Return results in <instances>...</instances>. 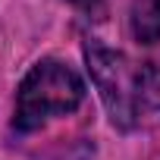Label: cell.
Wrapping results in <instances>:
<instances>
[{
  "instance_id": "cell-1",
  "label": "cell",
  "mask_w": 160,
  "mask_h": 160,
  "mask_svg": "<svg viewBox=\"0 0 160 160\" xmlns=\"http://www.w3.org/2000/svg\"><path fill=\"white\" fill-rule=\"evenodd\" d=\"M82 101H85V82L78 78V72L63 60H41L25 72L19 85L13 126L19 132H35L47 119L78 110Z\"/></svg>"
},
{
  "instance_id": "cell-2",
  "label": "cell",
  "mask_w": 160,
  "mask_h": 160,
  "mask_svg": "<svg viewBox=\"0 0 160 160\" xmlns=\"http://www.w3.org/2000/svg\"><path fill=\"white\" fill-rule=\"evenodd\" d=\"M85 63H88V72L101 91V101H104L113 126L132 129L141 113V104H138V69L141 66L129 63L126 53L110 50L101 41L85 44Z\"/></svg>"
},
{
  "instance_id": "cell-3",
  "label": "cell",
  "mask_w": 160,
  "mask_h": 160,
  "mask_svg": "<svg viewBox=\"0 0 160 160\" xmlns=\"http://www.w3.org/2000/svg\"><path fill=\"white\" fill-rule=\"evenodd\" d=\"M132 35L138 44L160 41V0H135L132 3Z\"/></svg>"
},
{
  "instance_id": "cell-4",
  "label": "cell",
  "mask_w": 160,
  "mask_h": 160,
  "mask_svg": "<svg viewBox=\"0 0 160 160\" xmlns=\"http://www.w3.org/2000/svg\"><path fill=\"white\" fill-rule=\"evenodd\" d=\"M138 104L160 113V66H141L138 69Z\"/></svg>"
},
{
  "instance_id": "cell-5",
  "label": "cell",
  "mask_w": 160,
  "mask_h": 160,
  "mask_svg": "<svg viewBox=\"0 0 160 160\" xmlns=\"http://www.w3.org/2000/svg\"><path fill=\"white\" fill-rule=\"evenodd\" d=\"M69 3H75V7H82V10H88V7H98L101 0H69Z\"/></svg>"
}]
</instances>
